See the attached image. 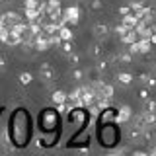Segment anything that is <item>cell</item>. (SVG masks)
<instances>
[{
  "label": "cell",
  "mask_w": 156,
  "mask_h": 156,
  "mask_svg": "<svg viewBox=\"0 0 156 156\" xmlns=\"http://www.w3.org/2000/svg\"><path fill=\"white\" fill-rule=\"evenodd\" d=\"M22 22V16H20L18 12H4V14H0V23H2L4 27H12V26H16V23Z\"/></svg>",
  "instance_id": "obj_1"
},
{
  "label": "cell",
  "mask_w": 156,
  "mask_h": 156,
  "mask_svg": "<svg viewBox=\"0 0 156 156\" xmlns=\"http://www.w3.org/2000/svg\"><path fill=\"white\" fill-rule=\"evenodd\" d=\"M62 18H65V22L66 23H78L80 22V18H82V12H80V8L78 6H70V8H66L65 12H62Z\"/></svg>",
  "instance_id": "obj_2"
},
{
  "label": "cell",
  "mask_w": 156,
  "mask_h": 156,
  "mask_svg": "<svg viewBox=\"0 0 156 156\" xmlns=\"http://www.w3.org/2000/svg\"><path fill=\"white\" fill-rule=\"evenodd\" d=\"M109 31H111V27L104 22H96L94 26H92V35L98 37V39H105L109 35Z\"/></svg>",
  "instance_id": "obj_3"
},
{
  "label": "cell",
  "mask_w": 156,
  "mask_h": 156,
  "mask_svg": "<svg viewBox=\"0 0 156 156\" xmlns=\"http://www.w3.org/2000/svg\"><path fill=\"white\" fill-rule=\"evenodd\" d=\"M39 78H41L43 82H53L55 80V68H53V65L43 62V65L39 66Z\"/></svg>",
  "instance_id": "obj_4"
},
{
  "label": "cell",
  "mask_w": 156,
  "mask_h": 156,
  "mask_svg": "<svg viewBox=\"0 0 156 156\" xmlns=\"http://www.w3.org/2000/svg\"><path fill=\"white\" fill-rule=\"evenodd\" d=\"M136 16L135 14H127V16H121V26H123L125 29H133L135 26H136Z\"/></svg>",
  "instance_id": "obj_5"
},
{
  "label": "cell",
  "mask_w": 156,
  "mask_h": 156,
  "mask_svg": "<svg viewBox=\"0 0 156 156\" xmlns=\"http://www.w3.org/2000/svg\"><path fill=\"white\" fill-rule=\"evenodd\" d=\"M119 37H121V41H123L125 45H131V43H135L136 39H139V35L135 33V29H127L123 35H119Z\"/></svg>",
  "instance_id": "obj_6"
},
{
  "label": "cell",
  "mask_w": 156,
  "mask_h": 156,
  "mask_svg": "<svg viewBox=\"0 0 156 156\" xmlns=\"http://www.w3.org/2000/svg\"><path fill=\"white\" fill-rule=\"evenodd\" d=\"M57 35H58L61 41H70V39H72V29L66 27V26H61L58 31H57Z\"/></svg>",
  "instance_id": "obj_7"
},
{
  "label": "cell",
  "mask_w": 156,
  "mask_h": 156,
  "mask_svg": "<svg viewBox=\"0 0 156 156\" xmlns=\"http://www.w3.org/2000/svg\"><path fill=\"white\" fill-rule=\"evenodd\" d=\"M66 100H68V96H66V94H65L62 90H57L55 94H53V101H55L57 105H62V104H65Z\"/></svg>",
  "instance_id": "obj_8"
},
{
  "label": "cell",
  "mask_w": 156,
  "mask_h": 156,
  "mask_svg": "<svg viewBox=\"0 0 156 156\" xmlns=\"http://www.w3.org/2000/svg\"><path fill=\"white\" fill-rule=\"evenodd\" d=\"M117 80H119L121 86H131V82H133V76H131L129 72H121V74L117 76Z\"/></svg>",
  "instance_id": "obj_9"
},
{
  "label": "cell",
  "mask_w": 156,
  "mask_h": 156,
  "mask_svg": "<svg viewBox=\"0 0 156 156\" xmlns=\"http://www.w3.org/2000/svg\"><path fill=\"white\" fill-rule=\"evenodd\" d=\"M129 117H131V107H129V105L121 107V109H119V113H117V121H127Z\"/></svg>",
  "instance_id": "obj_10"
},
{
  "label": "cell",
  "mask_w": 156,
  "mask_h": 156,
  "mask_svg": "<svg viewBox=\"0 0 156 156\" xmlns=\"http://www.w3.org/2000/svg\"><path fill=\"white\" fill-rule=\"evenodd\" d=\"M90 55H92V57H100V55H104V49H101L100 43H92V45H90Z\"/></svg>",
  "instance_id": "obj_11"
},
{
  "label": "cell",
  "mask_w": 156,
  "mask_h": 156,
  "mask_svg": "<svg viewBox=\"0 0 156 156\" xmlns=\"http://www.w3.org/2000/svg\"><path fill=\"white\" fill-rule=\"evenodd\" d=\"M115 58H117L119 62H131V61H133V55H131L129 51H121V53H119V55H117Z\"/></svg>",
  "instance_id": "obj_12"
},
{
  "label": "cell",
  "mask_w": 156,
  "mask_h": 156,
  "mask_svg": "<svg viewBox=\"0 0 156 156\" xmlns=\"http://www.w3.org/2000/svg\"><path fill=\"white\" fill-rule=\"evenodd\" d=\"M31 80H33L31 72H22V74H20V84H22V86H27Z\"/></svg>",
  "instance_id": "obj_13"
},
{
  "label": "cell",
  "mask_w": 156,
  "mask_h": 156,
  "mask_svg": "<svg viewBox=\"0 0 156 156\" xmlns=\"http://www.w3.org/2000/svg\"><path fill=\"white\" fill-rule=\"evenodd\" d=\"M61 51L65 53V55H70L72 53V43L70 41H61Z\"/></svg>",
  "instance_id": "obj_14"
},
{
  "label": "cell",
  "mask_w": 156,
  "mask_h": 156,
  "mask_svg": "<svg viewBox=\"0 0 156 156\" xmlns=\"http://www.w3.org/2000/svg\"><path fill=\"white\" fill-rule=\"evenodd\" d=\"M119 14H121V16H127V14H133V12H131V6H129V4H123V6L119 8Z\"/></svg>",
  "instance_id": "obj_15"
},
{
  "label": "cell",
  "mask_w": 156,
  "mask_h": 156,
  "mask_svg": "<svg viewBox=\"0 0 156 156\" xmlns=\"http://www.w3.org/2000/svg\"><path fill=\"white\" fill-rule=\"evenodd\" d=\"M72 78H76V80H82V78H84V72H82L80 68H74V70H72Z\"/></svg>",
  "instance_id": "obj_16"
},
{
  "label": "cell",
  "mask_w": 156,
  "mask_h": 156,
  "mask_svg": "<svg viewBox=\"0 0 156 156\" xmlns=\"http://www.w3.org/2000/svg\"><path fill=\"white\" fill-rule=\"evenodd\" d=\"M90 8L92 10H101V8H104V2H101V0H94V2L90 4Z\"/></svg>",
  "instance_id": "obj_17"
},
{
  "label": "cell",
  "mask_w": 156,
  "mask_h": 156,
  "mask_svg": "<svg viewBox=\"0 0 156 156\" xmlns=\"http://www.w3.org/2000/svg\"><path fill=\"white\" fill-rule=\"evenodd\" d=\"M4 70H6V57L0 55V72H4Z\"/></svg>",
  "instance_id": "obj_18"
},
{
  "label": "cell",
  "mask_w": 156,
  "mask_h": 156,
  "mask_svg": "<svg viewBox=\"0 0 156 156\" xmlns=\"http://www.w3.org/2000/svg\"><path fill=\"white\" fill-rule=\"evenodd\" d=\"M139 96L143 98V100H146V98H148V92H146V90H140V92H139Z\"/></svg>",
  "instance_id": "obj_19"
},
{
  "label": "cell",
  "mask_w": 156,
  "mask_h": 156,
  "mask_svg": "<svg viewBox=\"0 0 156 156\" xmlns=\"http://www.w3.org/2000/svg\"><path fill=\"white\" fill-rule=\"evenodd\" d=\"M148 39H150V43H152V45H156V31H154V33H152V35H150Z\"/></svg>",
  "instance_id": "obj_20"
},
{
  "label": "cell",
  "mask_w": 156,
  "mask_h": 156,
  "mask_svg": "<svg viewBox=\"0 0 156 156\" xmlns=\"http://www.w3.org/2000/svg\"><path fill=\"white\" fill-rule=\"evenodd\" d=\"M152 76L156 78V62H152Z\"/></svg>",
  "instance_id": "obj_21"
},
{
  "label": "cell",
  "mask_w": 156,
  "mask_h": 156,
  "mask_svg": "<svg viewBox=\"0 0 156 156\" xmlns=\"http://www.w3.org/2000/svg\"><path fill=\"white\" fill-rule=\"evenodd\" d=\"M133 156H148L146 152H136V154H133Z\"/></svg>",
  "instance_id": "obj_22"
},
{
  "label": "cell",
  "mask_w": 156,
  "mask_h": 156,
  "mask_svg": "<svg viewBox=\"0 0 156 156\" xmlns=\"http://www.w3.org/2000/svg\"><path fill=\"white\" fill-rule=\"evenodd\" d=\"M37 2H45V0H37Z\"/></svg>",
  "instance_id": "obj_23"
},
{
  "label": "cell",
  "mask_w": 156,
  "mask_h": 156,
  "mask_svg": "<svg viewBox=\"0 0 156 156\" xmlns=\"http://www.w3.org/2000/svg\"><path fill=\"white\" fill-rule=\"evenodd\" d=\"M152 2H154V6H156V0H152Z\"/></svg>",
  "instance_id": "obj_24"
}]
</instances>
